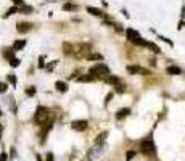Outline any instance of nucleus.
<instances>
[{"instance_id": "f257e3e1", "label": "nucleus", "mask_w": 185, "mask_h": 161, "mask_svg": "<svg viewBox=\"0 0 185 161\" xmlns=\"http://www.w3.org/2000/svg\"><path fill=\"white\" fill-rule=\"evenodd\" d=\"M126 36L127 39L132 42V44H135L138 47H146V40H143V37L138 34L137 31H134L132 27H129V29H126Z\"/></svg>"}, {"instance_id": "f03ea898", "label": "nucleus", "mask_w": 185, "mask_h": 161, "mask_svg": "<svg viewBox=\"0 0 185 161\" xmlns=\"http://www.w3.org/2000/svg\"><path fill=\"white\" fill-rule=\"evenodd\" d=\"M47 119H48V110L45 106H39L34 116V122L35 124H45Z\"/></svg>"}, {"instance_id": "9d476101", "label": "nucleus", "mask_w": 185, "mask_h": 161, "mask_svg": "<svg viewBox=\"0 0 185 161\" xmlns=\"http://www.w3.org/2000/svg\"><path fill=\"white\" fill-rule=\"evenodd\" d=\"M55 87H57V90H60V92H66L68 90V84L63 82V80H57V82H55Z\"/></svg>"}, {"instance_id": "aec40b11", "label": "nucleus", "mask_w": 185, "mask_h": 161, "mask_svg": "<svg viewBox=\"0 0 185 161\" xmlns=\"http://www.w3.org/2000/svg\"><path fill=\"white\" fill-rule=\"evenodd\" d=\"M63 47H64V53H66V55H71L72 53V47L69 45V44H64Z\"/></svg>"}, {"instance_id": "1a4fd4ad", "label": "nucleus", "mask_w": 185, "mask_h": 161, "mask_svg": "<svg viewBox=\"0 0 185 161\" xmlns=\"http://www.w3.org/2000/svg\"><path fill=\"white\" fill-rule=\"evenodd\" d=\"M87 11H89L90 15H94V16H98V18L103 16V11H101L100 8H95V7H87Z\"/></svg>"}, {"instance_id": "423d86ee", "label": "nucleus", "mask_w": 185, "mask_h": 161, "mask_svg": "<svg viewBox=\"0 0 185 161\" xmlns=\"http://www.w3.org/2000/svg\"><path fill=\"white\" fill-rule=\"evenodd\" d=\"M71 127H72L74 131L82 132V131H85L87 127H89V122H87L85 119H76V121H72V122H71Z\"/></svg>"}, {"instance_id": "0eeeda50", "label": "nucleus", "mask_w": 185, "mask_h": 161, "mask_svg": "<svg viewBox=\"0 0 185 161\" xmlns=\"http://www.w3.org/2000/svg\"><path fill=\"white\" fill-rule=\"evenodd\" d=\"M106 137H108V132H101V134L95 139V148H100V147H103Z\"/></svg>"}, {"instance_id": "f3484780", "label": "nucleus", "mask_w": 185, "mask_h": 161, "mask_svg": "<svg viewBox=\"0 0 185 161\" xmlns=\"http://www.w3.org/2000/svg\"><path fill=\"white\" fill-rule=\"evenodd\" d=\"M81 82H90V80H95V76H92V74H87V76H81L79 77Z\"/></svg>"}, {"instance_id": "7ed1b4c3", "label": "nucleus", "mask_w": 185, "mask_h": 161, "mask_svg": "<svg viewBox=\"0 0 185 161\" xmlns=\"http://www.w3.org/2000/svg\"><path fill=\"white\" fill-rule=\"evenodd\" d=\"M108 73H109L108 65H103V63L92 66V69H90V74H92V76H95V77H100L101 74H108Z\"/></svg>"}, {"instance_id": "4468645a", "label": "nucleus", "mask_w": 185, "mask_h": 161, "mask_svg": "<svg viewBox=\"0 0 185 161\" xmlns=\"http://www.w3.org/2000/svg\"><path fill=\"white\" fill-rule=\"evenodd\" d=\"M32 10H34V8L29 7V5H23V7L18 8V11H20V13H24V15H29V13H32Z\"/></svg>"}, {"instance_id": "cd10ccee", "label": "nucleus", "mask_w": 185, "mask_h": 161, "mask_svg": "<svg viewBox=\"0 0 185 161\" xmlns=\"http://www.w3.org/2000/svg\"><path fill=\"white\" fill-rule=\"evenodd\" d=\"M124 90H126V87H124L122 84H119V86H116V92H118V93H124Z\"/></svg>"}, {"instance_id": "2eb2a0df", "label": "nucleus", "mask_w": 185, "mask_h": 161, "mask_svg": "<svg viewBox=\"0 0 185 161\" xmlns=\"http://www.w3.org/2000/svg\"><path fill=\"white\" fill-rule=\"evenodd\" d=\"M146 47H148V49H151V50H153L156 55L161 53V49H159V47L156 45V44H153V42H146Z\"/></svg>"}, {"instance_id": "dca6fc26", "label": "nucleus", "mask_w": 185, "mask_h": 161, "mask_svg": "<svg viewBox=\"0 0 185 161\" xmlns=\"http://www.w3.org/2000/svg\"><path fill=\"white\" fill-rule=\"evenodd\" d=\"M166 73L168 74H180V68L179 66H169V68L166 69Z\"/></svg>"}, {"instance_id": "2f4dec72", "label": "nucleus", "mask_w": 185, "mask_h": 161, "mask_svg": "<svg viewBox=\"0 0 185 161\" xmlns=\"http://www.w3.org/2000/svg\"><path fill=\"white\" fill-rule=\"evenodd\" d=\"M111 98H113V93H108V95H106V98H105V103H108Z\"/></svg>"}, {"instance_id": "4be33fe9", "label": "nucleus", "mask_w": 185, "mask_h": 161, "mask_svg": "<svg viewBox=\"0 0 185 161\" xmlns=\"http://www.w3.org/2000/svg\"><path fill=\"white\" fill-rule=\"evenodd\" d=\"M8 89V84L7 82H0V93H5Z\"/></svg>"}, {"instance_id": "393cba45", "label": "nucleus", "mask_w": 185, "mask_h": 161, "mask_svg": "<svg viewBox=\"0 0 185 161\" xmlns=\"http://www.w3.org/2000/svg\"><path fill=\"white\" fill-rule=\"evenodd\" d=\"M13 52H15V50H13V49H10V50H5V56H7L8 60L15 58V56H13Z\"/></svg>"}, {"instance_id": "20e7f679", "label": "nucleus", "mask_w": 185, "mask_h": 161, "mask_svg": "<svg viewBox=\"0 0 185 161\" xmlns=\"http://www.w3.org/2000/svg\"><path fill=\"white\" fill-rule=\"evenodd\" d=\"M127 73H131V74H143V76H148V74H150V71L145 69V68H142V66H138V65H129V66H127Z\"/></svg>"}, {"instance_id": "6ab92c4d", "label": "nucleus", "mask_w": 185, "mask_h": 161, "mask_svg": "<svg viewBox=\"0 0 185 161\" xmlns=\"http://www.w3.org/2000/svg\"><path fill=\"white\" fill-rule=\"evenodd\" d=\"M85 58L87 60H98L100 61V60H103V56H101L100 53H90V55H87Z\"/></svg>"}, {"instance_id": "bb28decb", "label": "nucleus", "mask_w": 185, "mask_h": 161, "mask_svg": "<svg viewBox=\"0 0 185 161\" xmlns=\"http://www.w3.org/2000/svg\"><path fill=\"white\" fill-rule=\"evenodd\" d=\"M10 65L13 66V68H16V66L20 65V60H18V58H11V60H10Z\"/></svg>"}, {"instance_id": "b1692460", "label": "nucleus", "mask_w": 185, "mask_h": 161, "mask_svg": "<svg viewBox=\"0 0 185 161\" xmlns=\"http://www.w3.org/2000/svg\"><path fill=\"white\" fill-rule=\"evenodd\" d=\"M7 77H8V82L13 84V86H16V77H15V76H13V74H8Z\"/></svg>"}, {"instance_id": "a211bd4d", "label": "nucleus", "mask_w": 185, "mask_h": 161, "mask_svg": "<svg viewBox=\"0 0 185 161\" xmlns=\"http://www.w3.org/2000/svg\"><path fill=\"white\" fill-rule=\"evenodd\" d=\"M63 10H64V11H74V10H77V7L72 5V3H64V5H63Z\"/></svg>"}, {"instance_id": "6e6552de", "label": "nucleus", "mask_w": 185, "mask_h": 161, "mask_svg": "<svg viewBox=\"0 0 185 161\" xmlns=\"http://www.w3.org/2000/svg\"><path fill=\"white\" fill-rule=\"evenodd\" d=\"M31 27H32L31 23H20V24L16 26V31H18V32H21V34H24V32L31 31Z\"/></svg>"}, {"instance_id": "39448f33", "label": "nucleus", "mask_w": 185, "mask_h": 161, "mask_svg": "<svg viewBox=\"0 0 185 161\" xmlns=\"http://www.w3.org/2000/svg\"><path fill=\"white\" fill-rule=\"evenodd\" d=\"M142 151L145 155H155V145L151 142V139H146L142 142Z\"/></svg>"}, {"instance_id": "c756f323", "label": "nucleus", "mask_w": 185, "mask_h": 161, "mask_svg": "<svg viewBox=\"0 0 185 161\" xmlns=\"http://www.w3.org/2000/svg\"><path fill=\"white\" fill-rule=\"evenodd\" d=\"M13 3H15V5L23 7V5H24V0H13Z\"/></svg>"}, {"instance_id": "f8f14e48", "label": "nucleus", "mask_w": 185, "mask_h": 161, "mask_svg": "<svg viewBox=\"0 0 185 161\" xmlns=\"http://www.w3.org/2000/svg\"><path fill=\"white\" fill-rule=\"evenodd\" d=\"M106 82L111 84V86H119V84H122V82H121V79H119L118 76H111V77L106 79Z\"/></svg>"}, {"instance_id": "412c9836", "label": "nucleus", "mask_w": 185, "mask_h": 161, "mask_svg": "<svg viewBox=\"0 0 185 161\" xmlns=\"http://www.w3.org/2000/svg\"><path fill=\"white\" fill-rule=\"evenodd\" d=\"M26 95H29V97L35 95V87H27L26 89Z\"/></svg>"}, {"instance_id": "c85d7f7f", "label": "nucleus", "mask_w": 185, "mask_h": 161, "mask_svg": "<svg viewBox=\"0 0 185 161\" xmlns=\"http://www.w3.org/2000/svg\"><path fill=\"white\" fill-rule=\"evenodd\" d=\"M7 158H8V155L5 153V151H2V155H0V161H7Z\"/></svg>"}, {"instance_id": "a878e982", "label": "nucleus", "mask_w": 185, "mask_h": 161, "mask_svg": "<svg viewBox=\"0 0 185 161\" xmlns=\"http://www.w3.org/2000/svg\"><path fill=\"white\" fill-rule=\"evenodd\" d=\"M16 11H18V7H11L10 10H8V11L5 13V18H7V16H10V15H13V13H16Z\"/></svg>"}, {"instance_id": "9b49d317", "label": "nucleus", "mask_w": 185, "mask_h": 161, "mask_svg": "<svg viewBox=\"0 0 185 161\" xmlns=\"http://www.w3.org/2000/svg\"><path fill=\"white\" fill-rule=\"evenodd\" d=\"M127 115H131V110H129V108H122V110H119L116 113V118L118 119H122V118H126Z\"/></svg>"}, {"instance_id": "ddd939ff", "label": "nucleus", "mask_w": 185, "mask_h": 161, "mask_svg": "<svg viewBox=\"0 0 185 161\" xmlns=\"http://www.w3.org/2000/svg\"><path fill=\"white\" fill-rule=\"evenodd\" d=\"M24 45H26V40H24V39H23V40H16L15 44H13V50L18 52V50H21Z\"/></svg>"}, {"instance_id": "7c9ffc66", "label": "nucleus", "mask_w": 185, "mask_h": 161, "mask_svg": "<svg viewBox=\"0 0 185 161\" xmlns=\"http://www.w3.org/2000/svg\"><path fill=\"white\" fill-rule=\"evenodd\" d=\"M45 161H53V153H47V158Z\"/></svg>"}, {"instance_id": "473e14b6", "label": "nucleus", "mask_w": 185, "mask_h": 161, "mask_svg": "<svg viewBox=\"0 0 185 161\" xmlns=\"http://www.w3.org/2000/svg\"><path fill=\"white\" fill-rule=\"evenodd\" d=\"M35 158H37V161H40V156H39V155H37V156H35Z\"/></svg>"}, {"instance_id": "5701e85b", "label": "nucleus", "mask_w": 185, "mask_h": 161, "mask_svg": "<svg viewBox=\"0 0 185 161\" xmlns=\"http://www.w3.org/2000/svg\"><path fill=\"white\" fill-rule=\"evenodd\" d=\"M135 155H137V153H135V151H134V150H129V151H127V156H126V159H127V161H131V159H132Z\"/></svg>"}]
</instances>
